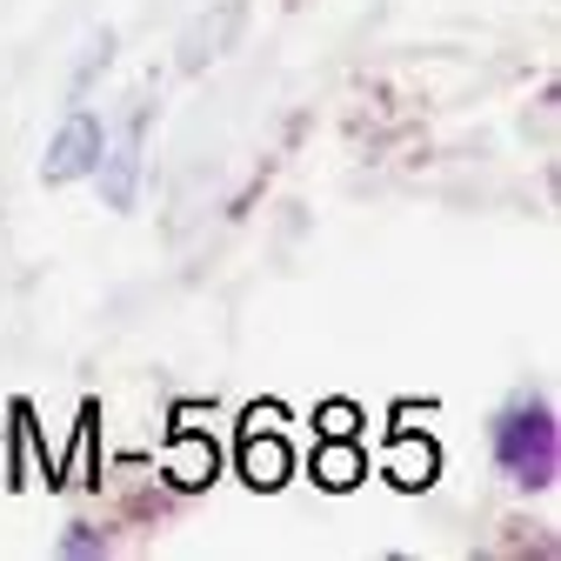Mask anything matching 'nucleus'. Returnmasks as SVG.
<instances>
[{
    "label": "nucleus",
    "instance_id": "5",
    "mask_svg": "<svg viewBox=\"0 0 561 561\" xmlns=\"http://www.w3.org/2000/svg\"><path fill=\"white\" fill-rule=\"evenodd\" d=\"M381 468H388V481H401V488H428V481H435V442H428V435H408V428H401Z\"/></svg>",
    "mask_w": 561,
    "mask_h": 561
},
{
    "label": "nucleus",
    "instance_id": "1",
    "mask_svg": "<svg viewBox=\"0 0 561 561\" xmlns=\"http://www.w3.org/2000/svg\"><path fill=\"white\" fill-rule=\"evenodd\" d=\"M495 461L515 474V481H554V421L548 408H515L502 428H495Z\"/></svg>",
    "mask_w": 561,
    "mask_h": 561
},
{
    "label": "nucleus",
    "instance_id": "3",
    "mask_svg": "<svg viewBox=\"0 0 561 561\" xmlns=\"http://www.w3.org/2000/svg\"><path fill=\"white\" fill-rule=\"evenodd\" d=\"M140 134H148V114H134L121 127V140H114V148H101V161H94L107 207H134V194H140Z\"/></svg>",
    "mask_w": 561,
    "mask_h": 561
},
{
    "label": "nucleus",
    "instance_id": "8",
    "mask_svg": "<svg viewBox=\"0 0 561 561\" xmlns=\"http://www.w3.org/2000/svg\"><path fill=\"white\" fill-rule=\"evenodd\" d=\"M234 21H241V8H221L215 21H201V27L187 34V47H181V67H187V75H194V67H201V60H215V54H221L215 41H221V34H228Z\"/></svg>",
    "mask_w": 561,
    "mask_h": 561
},
{
    "label": "nucleus",
    "instance_id": "4",
    "mask_svg": "<svg viewBox=\"0 0 561 561\" xmlns=\"http://www.w3.org/2000/svg\"><path fill=\"white\" fill-rule=\"evenodd\" d=\"M241 468L254 488H274V481H288V442H280L274 428H261V414H254V428H248V448H241Z\"/></svg>",
    "mask_w": 561,
    "mask_h": 561
},
{
    "label": "nucleus",
    "instance_id": "7",
    "mask_svg": "<svg viewBox=\"0 0 561 561\" xmlns=\"http://www.w3.org/2000/svg\"><path fill=\"white\" fill-rule=\"evenodd\" d=\"M362 474H368V455L347 442V435H328V448L314 455V481L321 488H355Z\"/></svg>",
    "mask_w": 561,
    "mask_h": 561
},
{
    "label": "nucleus",
    "instance_id": "6",
    "mask_svg": "<svg viewBox=\"0 0 561 561\" xmlns=\"http://www.w3.org/2000/svg\"><path fill=\"white\" fill-rule=\"evenodd\" d=\"M168 474H174L181 488L215 481V442L194 435V428H181V435H174V448H168Z\"/></svg>",
    "mask_w": 561,
    "mask_h": 561
},
{
    "label": "nucleus",
    "instance_id": "2",
    "mask_svg": "<svg viewBox=\"0 0 561 561\" xmlns=\"http://www.w3.org/2000/svg\"><path fill=\"white\" fill-rule=\"evenodd\" d=\"M101 148H107V127H101L94 114H67V121H60V134L47 140L41 174H47V181H81V174H94Z\"/></svg>",
    "mask_w": 561,
    "mask_h": 561
},
{
    "label": "nucleus",
    "instance_id": "9",
    "mask_svg": "<svg viewBox=\"0 0 561 561\" xmlns=\"http://www.w3.org/2000/svg\"><path fill=\"white\" fill-rule=\"evenodd\" d=\"M321 428H328V435H355V408H347V401L321 408Z\"/></svg>",
    "mask_w": 561,
    "mask_h": 561
}]
</instances>
